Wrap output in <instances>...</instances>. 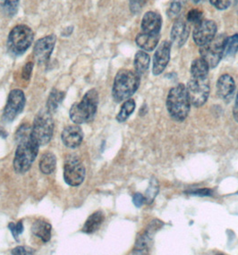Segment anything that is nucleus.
Here are the masks:
<instances>
[{
	"instance_id": "nucleus-9",
	"label": "nucleus",
	"mask_w": 238,
	"mask_h": 255,
	"mask_svg": "<svg viewBox=\"0 0 238 255\" xmlns=\"http://www.w3.org/2000/svg\"><path fill=\"white\" fill-rule=\"evenodd\" d=\"M86 170L80 158L75 155H69L64 166V179L70 186H79L85 178Z\"/></svg>"
},
{
	"instance_id": "nucleus-37",
	"label": "nucleus",
	"mask_w": 238,
	"mask_h": 255,
	"mask_svg": "<svg viewBox=\"0 0 238 255\" xmlns=\"http://www.w3.org/2000/svg\"><path fill=\"white\" fill-rule=\"evenodd\" d=\"M189 193L191 194L200 195V196H210V195L212 194V191L211 189L204 188V189H197L194 190V191H191Z\"/></svg>"
},
{
	"instance_id": "nucleus-20",
	"label": "nucleus",
	"mask_w": 238,
	"mask_h": 255,
	"mask_svg": "<svg viewBox=\"0 0 238 255\" xmlns=\"http://www.w3.org/2000/svg\"><path fill=\"white\" fill-rule=\"evenodd\" d=\"M105 220V216L102 211H98L90 216L88 220L84 223L83 227V232L86 234H93L101 228L103 221Z\"/></svg>"
},
{
	"instance_id": "nucleus-5",
	"label": "nucleus",
	"mask_w": 238,
	"mask_h": 255,
	"mask_svg": "<svg viewBox=\"0 0 238 255\" xmlns=\"http://www.w3.org/2000/svg\"><path fill=\"white\" fill-rule=\"evenodd\" d=\"M34 40V31L24 24L13 27L9 33L7 48L14 56H20L26 52Z\"/></svg>"
},
{
	"instance_id": "nucleus-26",
	"label": "nucleus",
	"mask_w": 238,
	"mask_h": 255,
	"mask_svg": "<svg viewBox=\"0 0 238 255\" xmlns=\"http://www.w3.org/2000/svg\"><path fill=\"white\" fill-rule=\"evenodd\" d=\"M134 110H135V102L132 99H128L123 102V105L121 107V110L117 116V120L119 123H123L131 116Z\"/></svg>"
},
{
	"instance_id": "nucleus-12",
	"label": "nucleus",
	"mask_w": 238,
	"mask_h": 255,
	"mask_svg": "<svg viewBox=\"0 0 238 255\" xmlns=\"http://www.w3.org/2000/svg\"><path fill=\"white\" fill-rule=\"evenodd\" d=\"M56 42L57 36L54 34L45 36L36 41L33 48V55L36 62L39 65H43L49 61V57L53 52Z\"/></svg>"
},
{
	"instance_id": "nucleus-34",
	"label": "nucleus",
	"mask_w": 238,
	"mask_h": 255,
	"mask_svg": "<svg viewBox=\"0 0 238 255\" xmlns=\"http://www.w3.org/2000/svg\"><path fill=\"white\" fill-rule=\"evenodd\" d=\"M35 254V250L32 249L31 247H17L13 249L12 255H33Z\"/></svg>"
},
{
	"instance_id": "nucleus-1",
	"label": "nucleus",
	"mask_w": 238,
	"mask_h": 255,
	"mask_svg": "<svg viewBox=\"0 0 238 255\" xmlns=\"http://www.w3.org/2000/svg\"><path fill=\"white\" fill-rule=\"evenodd\" d=\"M17 149L15 150L13 165L18 174H24L31 168L39 153L40 145L31 136V127L23 124L15 133Z\"/></svg>"
},
{
	"instance_id": "nucleus-13",
	"label": "nucleus",
	"mask_w": 238,
	"mask_h": 255,
	"mask_svg": "<svg viewBox=\"0 0 238 255\" xmlns=\"http://www.w3.org/2000/svg\"><path fill=\"white\" fill-rule=\"evenodd\" d=\"M172 43L168 40H164L156 49L152 59V73L159 75L163 73L170 60Z\"/></svg>"
},
{
	"instance_id": "nucleus-14",
	"label": "nucleus",
	"mask_w": 238,
	"mask_h": 255,
	"mask_svg": "<svg viewBox=\"0 0 238 255\" xmlns=\"http://www.w3.org/2000/svg\"><path fill=\"white\" fill-rule=\"evenodd\" d=\"M217 94L223 102H230L234 96L236 83L230 75H221L217 82Z\"/></svg>"
},
{
	"instance_id": "nucleus-8",
	"label": "nucleus",
	"mask_w": 238,
	"mask_h": 255,
	"mask_svg": "<svg viewBox=\"0 0 238 255\" xmlns=\"http://www.w3.org/2000/svg\"><path fill=\"white\" fill-rule=\"evenodd\" d=\"M226 39L227 37L222 34L215 36L212 41L200 47L201 57L206 61L210 68L216 67L222 59Z\"/></svg>"
},
{
	"instance_id": "nucleus-17",
	"label": "nucleus",
	"mask_w": 238,
	"mask_h": 255,
	"mask_svg": "<svg viewBox=\"0 0 238 255\" xmlns=\"http://www.w3.org/2000/svg\"><path fill=\"white\" fill-rule=\"evenodd\" d=\"M190 34V27L188 22H185L182 19H178L173 24L170 38L174 44L177 47H182L185 44V42L188 40Z\"/></svg>"
},
{
	"instance_id": "nucleus-2",
	"label": "nucleus",
	"mask_w": 238,
	"mask_h": 255,
	"mask_svg": "<svg viewBox=\"0 0 238 255\" xmlns=\"http://www.w3.org/2000/svg\"><path fill=\"white\" fill-rule=\"evenodd\" d=\"M140 86V75L127 69L119 71L116 75L112 95L116 102H122L132 97Z\"/></svg>"
},
{
	"instance_id": "nucleus-38",
	"label": "nucleus",
	"mask_w": 238,
	"mask_h": 255,
	"mask_svg": "<svg viewBox=\"0 0 238 255\" xmlns=\"http://www.w3.org/2000/svg\"><path fill=\"white\" fill-rule=\"evenodd\" d=\"M233 116H234L235 120L238 123V93L237 94V98H236V102H235Z\"/></svg>"
},
{
	"instance_id": "nucleus-22",
	"label": "nucleus",
	"mask_w": 238,
	"mask_h": 255,
	"mask_svg": "<svg viewBox=\"0 0 238 255\" xmlns=\"http://www.w3.org/2000/svg\"><path fill=\"white\" fill-rule=\"evenodd\" d=\"M57 167V158L51 152H46L41 156L40 169L45 175L52 174Z\"/></svg>"
},
{
	"instance_id": "nucleus-3",
	"label": "nucleus",
	"mask_w": 238,
	"mask_h": 255,
	"mask_svg": "<svg viewBox=\"0 0 238 255\" xmlns=\"http://www.w3.org/2000/svg\"><path fill=\"white\" fill-rule=\"evenodd\" d=\"M98 105L99 94L95 89H92L85 93L81 102L72 106L69 112L71 120L77 125L93 121L97 113Z\"/></svg>"
},
{
	"instance_id": "nucleus-35",
	"label": "nucleus",
	"mask_w": 238,
	"mask_h": 255,
	"mask_svg": "<svg viewBox=\"0 0 238 255\" xmlns=\"http://www.w3.org/2000/svg\"><path fill=\"white\" fill-rule=\"evenodd\" d=\"M32 69H33V63L32 62L27 63L26 65L23 67V69H22V79H24L25 81H28V80L30 79Z\"/></svg>"
},
{
	"instance_id": "nucleus-18",
	"label": "nucleus",
	"mask_w": 238,
	"mask_h": 255,
	"mask_svg": "<svg viewBox=\"0 0 238 255\" xmlns=\"http://www.w3.org/2000/svg\"><path fill=\"white\" fill-rule=\"evenodd\" d=\"M159 38H160V34L154 35V34H149L141 31L140 33L137 34L135 42L137 46L143 51L150 52L157 48V46L159 44Z\"/></svg>"
},
{
	"instance_id": "nucleus-29",
	"label": "nucleus",
	"mask_w": 238,
	"mask_h": 255,
	"mask_svg": "<svg viewBox=\"0 0 238 255\" xmlns=\"http://www.w3.org/2000/svg\"><path fill=\"white\" fill-rule=\"evenodd\" d=\"M158 192H159V185H158L157 181L151 180L150 186H149V188L147 190L145 196H144L146 203H148V204L152 203L153 200H154L155 196L158 194Z\"/></svg>"
},
{
	"instance_id": "nucleus-10",
	"label": "nucleus",
	"mask_w": 238,
	"mask_h": 255,
	"mask_svg": "<svg viewBox=\"0 0 238 255\" xmlns=\"http://www.w3.org/2000/svg\"><path fill=\"white\" fill-rule=\"evenodd\" d=\"M25 106L24 93L19 89L11 91L8 95L7 103L3 112V121L5 123H11L18 115L22 112Z\"/></svg>"
},
{
	"instance_id": "nucleus-25",
	"label": "nucleus",
	"mask_w": 238,
	"mask_h": 255,
	"mask_svg": "<svg viewBox=\"0 0 238 255\" xmlns=\"http://www.w3.org/2000/svg\"><path fill=\"white\" fill-rule=\"evenodd\" d=\"M238 51V34L227 38L224 44L223 57H233Z\"/></svg>"
},
{
	"instance_id": "nucleus-16",
	"label": "nucleus",
	"mask_w": 238,
	"mask_h": 255,
	"mask_svg": "<svg viewBox=\"0 0 238 255\" xmlns=\"http://www.w3.org/2000/svg\"><path fill=\"white\" fill-rule=\"evenodd\" d=\"M162 25V18L159 13L149 11L143 15L141 20V31L158 35L160 34V29Z\"/></svg>"
},
{
	"instance_id": "nucleus-23",
	"label": "nucleus",
	"mask_w": 238,
	"mask_h": 255,
	"mask_svg": "<svg viewBox=\"0 0 238 255\" xmlns=\"http://www.w3.org/2000/svg\"><path fill=\"white\" fill-rule=\"evenodd\" d=\"M210 66L206 61L201 58L195 59L191 66V76L193 77H208Z\"/></svg>"
},
{
	"instance_id": "nucleus-33",
	"label": "nucleus",
	"mask_w": 238,
	"mask_h": 255,
	"mask_svg": "<svg viewBox=\"0 0 238 255\" xmlns=\"http://www.w3.org/2000/svg\"><path fill=\"white\" fill-rule=\"evenodd\" d=\"M211 4L219 10H226L231 4V0H210Z\"/></svg>"
},
{
	"instance_id": "nucleus-32",
	"label": "nucleus",
	"mask_w": 238,
	"mask_h": 255,
	"mask_svg": "<svg viewBox=\"0 0 238 255\" xmlns=\"http://www.w3.org/2000/svg\"><path fill=\"white\" fill-rule=\"evenodd\" d=\"M8 229L13 235V238L19 241V235L23 232V224L22 221H18L17 224H13V222L9 223Z\"/></svg>"
},
{
	"instance_id": "nucleus-6",
	"label": "nucleus",
	"mask_w": 238,
	"mask_h": 255,
	"mask_svg": "<svg viewBox=\"0 0 238 255\" xmlns=\"http://www.w3.org/2000/svg\"><path fill=\"white\" fill-rule=\"evenodd\" d=\"M54 120L48 110H41L34 119L31 136L40 146L47 145L53 136Z\"/></svg>"
},
{
	"instance_id": "nucleus-11",
	"label": "nucleus",
	"mask_w": 238,
	"mask_h": 255,
	"mask_svg": "<svg viewBox=\"0 0 238 255\" xmlns=\"http://www.w3.org/2000/svg\"><path fill=\"white\" fill-rule=\"evenodd\" d=\"M218 26L216 22L212 20H203L195 25L193 39L195 44L202 47L212 41L217 34Z\"/></svg>"
},
{
	"instance_id": "nucleus-15",
	"label": "nucleus",
	"mask_w": 238,
	"mask_h": 255,
	"mask_svg": "<svg viewBox=\"0 0 238 255\" xmlns=\"http://www.w3.org/2000/svg\"><path fill=\"white\" fill-rule=\"evenodd\" d=\"M61 139L67 148L75 149L81 145L84 139V132L79 126H68L63 130Z\"/></svg>"
},
{
	"instance_id": "nucleus-31",
	"label": "nucleus",
	"mask_w": 238,
	"mask_h": 255,
	"mask_svg": "<svg viewBox=\"0 0 238 255\" xmlns=\"http://www.w3.org/2000/svg\"><path fill=\"white\" fill-rule=\"evenodd\" d=\"M147 0H130L129 1V7L131 13L133 14L141 13L143 6L145 5Z\"/></svg>"
},
{
	"instance_id": "nucleus-27",
	"label": "nucleus",
	"mask_w": 238,
	"mask_h": 255,
	"mask_svg": "<svg viewBox=\"0 0 238 255\" xmlns=\"http://www.w3.org/2000/svg\"><path fill=\"white\" fill-rule=\"evenodd\" d=\"M20 0H0V12L7 15L13 16L17 12Z\"/></svg>"
},
{
	"instance_id": "nucleus-4",
	"label": "nucleus",
	"mask_w": 238,
	"mask_h": 255,
	"mask_svg": "<svg viewBox=\"0 0 238 255\" xmlns=\"http://www.w3.org/2000/svg\"><path fill=\"white\" fill-rule=\"evenodd\" d=\"M166 106L168 113L174 120L182 122L187 118L191 102L187 90L184 84H178L169 91Z\"/></svg>"
},
{
	"instance_id": "nucleus-24",
	"label": "nucleus",
	"mask_w": 238,
	"mask_h": 255,
	"mask_svg": "<svg viewBox=\"0 0 238 255\" xmlns=\"http://www.w3.org/2000/svg\"><path fill=\"white\" fill-rule=\"evenodd\" d=\"M64 98H65V93L59 92L56 89L50 93L47 102V110L49 113L53 114L58 110V107L61 104Z\"/></svg>"
},
{
	"instance_id": "nucleus-7",
	"label": "nucleus",
	"mask_w": 238,
	"mask_h": 255,
	"mask_svg": "<svg viewBox=\"0 0 238 255\" xmlns=\"http://www.w3.org/2000/svg\"><path fill=\"white\" fill-rule=\"evenodd\" d=\"M191 105L200 108L204 105L210 95V81L208 77H193L191 76L186 86Z\"/></svg>"
},
{
	"instance_id": "nucleus-28",
	"label": "nucleus",
	"mask_w": 238,
	"mask_h": 255,
	"mask_svg": "<svg viewBox=\"0 0 238 255\" xmlns=\"http://www.w3.org/2000/svg\"><path fill=\"white\" fill-rule=\"evenodd\" d=\"M186 2L187 0H171L167 11L168 17L170 19H176L178 17L182 10L185 7Z\"/></svg>"
},
{
	"instance_id": "nucleus-36",
	"label": "nucleus",
	"mask_w": 238,
	"mask_h": 255,
	"mask_svg": "<svg viewBox=\"0 0 238 255\" xmlns=\"http://www.w3.org/2000/svg\"><path fill=\"white\" fill-rule=\"evenodd\" d=\"M132 203L137 208H140L145 203V197L142 194H135L132 197Z\"/></svg>"
},
{
	"instance_id": "nucleus-21",
	"label": "nucleus",
	"mask_w": 238,
	"mask_h": 255,
	"mask_svg": "<svg viewBox=\"0 0 238 255\" xmlns=\"http://www.w3.org/2000/svg\"><path fill=\"white\" fill-rule=\"evenodd\" d=\"M150 57L146 51L143 50H140L135 54L134 57V69L138 75L141 76L143 75L144 73L147 72L150 67Z\"/></svg>"
},
{
	"instance_id": "nucleus-19",
	"label": "nucleus",
	"mask_w": 238,
	"mask_h": 255,
	"mask_svg": "<svg viewBox=\"0 0 238 255\" xmlns=\"http://www.w3.org/2000/svg\"><path fill=\"white\" fill-rule=\"evenodd\" d=\"M51 225L44 220H38L31 226V232L43 242H49L51 238Z\"/></svg>"
},
{
	"instance_id": "nucleus-30",
	"label": "nucleus",
	"mask_w": 238,
	"mask_h": 255,
	"mask_svg": "<svg viewBox=\"0 0 238 255\" xmlns=\"http://www.w3.org/2000/svg\"><path fill=\"white\" fill-rule=\"evenodd\" d=\"M203 13L201 10L194 8L190 10L187 13L186 19H187V22L196 25V24H198L199 22L203 21Z\"/></svg>"
},
{
	"instance_id": "nucleus-39",
	"label": "nucleus",
	"mask_w": 238,
	"mask_h": 255,
	"mask_svg": "<svg viewBox=\"0 0 238 255\" xmlns=\"http://www.w3.org/2000/svg\"><path fill=\"white\" fill-rule=\"evenodd\" d=\"M194 1V3H196V4H198V3H201L202 1H203V0H193Z\"/></svg>"
}]
</instances>
